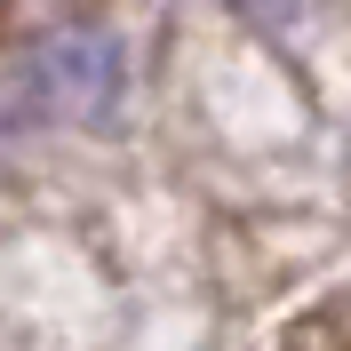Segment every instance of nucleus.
<instances>
[{
	"mask_svg": "<svg viewBox=\"0 0 351 351\" xmlns=\"http://www.w3.org/2000/svg\"><path fill=\"white\" fill-rule=\"evenodd\" d=\"M128 96V40L104 24H64L8 64L16 128H112Z\"/></svg>",
	"mask_w": 351,
	"mask_h": 351,
	"instance_id": "f257e3e1",
	"label": "nucleus"
},
{
	"mask_svg": "<svg viewBox=\"0 0 351 351\" xmlns=\"http://www.w3.org/2000/svg\"><path fill=\"white\" fill-rule=\"evenodd\" d=\"M232 16H247L256 32H287V24H304L311 16V0H223Z\"/></svg>",
	"mask_w": 351,
	"mask_h": 351,
	"instance_id": "f03ea898",
	"label": "nucleus"
}]
</instances>
